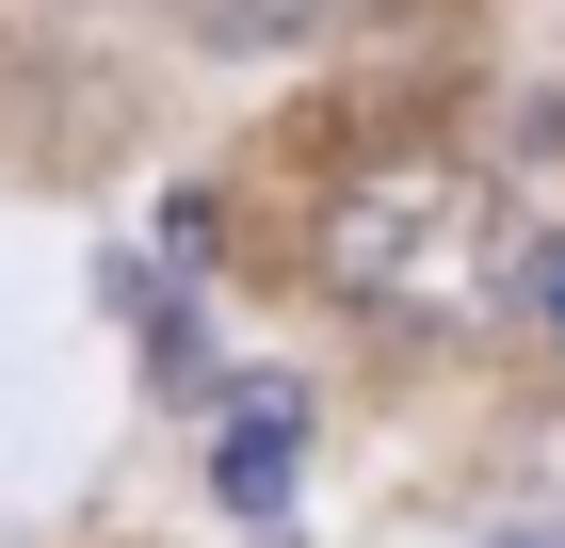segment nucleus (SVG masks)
Returning a JSON list of instances; mask_svg holds the SVG:
<instances>
[{"mask_svg": "<svg viewBox=\"0 0 565 548\" xmlns=\"http://www.w3.org/2000/svg\"><path fill=\"white\" fill-rule=\"evenodd\" d=\"M323 291L340 307H388V323H469L501 291V194L484 178H355L340 211H323Z\"/></svg>", "mask_w": 565, "mask_h": 548, "instance_id": "obj_1", "label": "nucleus"}, {"mask_svg": "<svg viewBox=\"0 0 565 548\" xmlns=\"http://www.w3.org/2000/svg\"><path fill=\"white\" fill-rule=\"evenodd\" d=\"M291 468H307V404L291 387H226V420H211V484L243 516H275L291 501Z\"/></svg>", "mask_w": 565, "mask_h": 548, "instance_id": "obj_2", "label": "nucleus"}, {"mask_svg": "<svg viewBox=\"0 0 565 548\" xmlns=\"http://www.w3.org/2000/svg\"><path fill=\"white\" fill-rule=\"evenodd\" d=\"M194 17V49H291V33H323V0H178Z\"/></svg>", "mask_w": 565, "mask_h": 548, "instance_id": "obj_3", "label": "nucleus"}]
</instances>
